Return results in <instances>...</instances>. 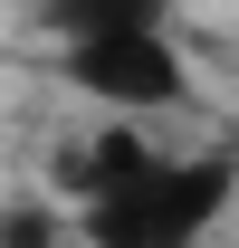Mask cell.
I'll return each mask as SVG.
<instances>
[{
	"mask_svg": "<svg viewBox=\"0 0 239 248\" xmlns=\"http://www.w3.org/2000/svg\"><path fill=\"white\" fill-rule=\"evenodd\" d=\"M230 201H239V162L230 153H153L134 182H115L105 201H86L67 219L96 248H191Z\"/></svg>",
	"mask_w": 239,
	"mask_h": 248,
	"instance_id": "obj_1",
	"label": "cell"
},
{
	"mask_svg": "<svg viewBox=\"0 0 239 248\" xmlns=\"http://www.w3.org/2000/svg\"><path fill=\"white\" fill-rule=\"evenodd\" d=\"M58 48V86L86 95L96 115H182L201 77H191V48L172 38V19H144V29H86V38H48Z\"/></svg>",
	"mask_w": 239,
	"mask_h": 248,
	"instance_id": "obj_2",
	"label": "cell"
},
{
	"mask_svg": "<svg viewBox=\"0 0 239 248\" xmlns=\"http://www.w3.org/2000/svg\"><path fill=\"white\" fill-rule=\"evenodd\" d=\"M182 0H38V29L48 38H86V29H144V19H172Z\"/></svg>",
	"mask_w": 239,
	"mask_h": 248,
	"instance_id": "obj_3",
	"label": "cell"
}]
</instances>
